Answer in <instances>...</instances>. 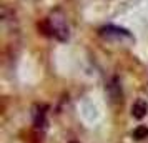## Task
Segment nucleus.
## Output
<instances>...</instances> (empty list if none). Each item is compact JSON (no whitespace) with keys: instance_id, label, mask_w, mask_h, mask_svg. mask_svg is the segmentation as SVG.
<instances>
[{"instance_id":"1","label":"nucleus","mask_w":148,"mask_h":143,"mask_svg":"<svg viewBox=\"0 0 148 143\" xmlns=\"http://www.w3.org/2000/svg\"><path fill=\"white\" fill-rule=\"evenodd\" d=\"M48 27H50V34L52 37H55L57 40L60 42H67L68 35H70V28L67 23V17L62 10H55L52 12V15L47 18Z\"/></svg>"},{"instance_id":"2","label":"nucleus","mask_w":148,"mask_h":143,"mask_svg":"<svg viewBox=\"0 0 148 143\" xmlns=\"http://www.w3.org/2000/svg\"><path fill=\"white\" fill-rule=\"evenodd\" d=\"M98 34H100V37L108 38V40H112V38H116V40H120V38H132V35H130V32H128V30L120 28V27H115V25L101 27Z\"/></svg>"},{"instance_id":"3","label":"nucleus","mask_w":148,"mask_h":143,"mask_svg":"<svg viewBox=\"0 0 148 143\" xmlns=\"http://www.w3.org/2000/svg\"><path fill=\"white\" fill-rule=\"evenodd\" d=\"M108 95L112 96V100L113 102H118L121 100V87H120V82H118V78H113L112 82L108 83Z\"/></svg>"},{"instance_id":"4","label":"nucleus","mask_w":148,"mask_h":143,"mask_svg":"<svg viewBox=\"0 0 148 143\" xmlns=\"http://www.w3.org/2000/svg\"><path fill=\"white\" fill-rule=\"evenodd\" d=\"M148 112V105L143 100H136V102L133 103V107H132V115L135 116V118H143V116L147 115Z\"/></svg>"},{"instance_id":"5","label":"nucleus","mask_w":148,"mask_h":143,"mask_svg":"<svg viewBox=\"0 0 148 143\" xmlns=\"http://www.w3.org/2000/svg\"><path fill=\"white\" fill-rule=\"evenodd\" d=\"M35 127H37V128L45 127V107L42 108V112L40 110L37 112V115H35Z\"/></svg>"},{"instance_id":"6","label":"nucleus","mask_w":148,"mask_h":143,"mask_svg":"<svg viewBox=\"0 0 148 143\" xmlns=\"http://www.w3.org/2000/svg\"><path fill=\"white\" fill-rule=\"evenodd\" d=\"M148 136V128L147 127H138V128L133 131V138L135 140H143Z\"/></svg>"}]
</instances>
